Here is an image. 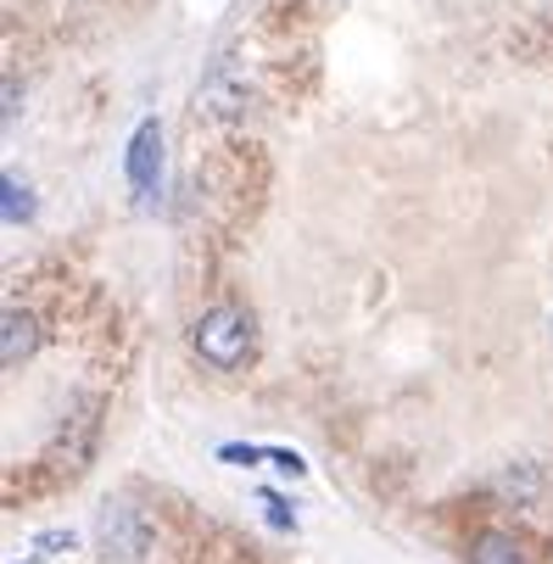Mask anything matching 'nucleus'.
I'll return each instance as SVG.
<instances>
[{"instance_id":"2","label":"nucleus","mask_w":553,"mask_h":564,"mask_svg":"<svg viewBox=\"0 0 553 564\" xmlns=\"http://www.w3.org/2000/svg\"><path fill=\"white\" fill-rule=\"evenodd\" d=\"M247 107H252L247 78L235 73L229 62H218V67L202 78V90H196V112L213 118V123H229V118H247Z\"/></svg>"},{"instance_id":"3","label":"nucleus","mask_w":553,"mask_h":564,"mask_svg":"<svg viewBox=\"0 0 553 564\" xmlns=\"http://www.w3.org/2000/svg\"><path fill=\"white\" fill-rule=\"evenodd\" d=\"M151 542V525L134 503H107L101 509V558H140Z\"/></svg>"},{"instance_id":"11","label":"nucleus","mask_w":553,"mask_h":564,"mask_svg":"<svg viewBox=\"0 0 553 564\" xmlns=\"http://www.w3.org/2000/svg\"><path fill=\"white\" fill-rule=\"evenodd\" d=\"M269 464H274L280 475H302V469H307L302 453H291V447H269Z\"/></svg>"},{"instance_id":"5","label":"nucleus","mask_w":553,"mask_h":564,"mask_svg":"<svg viewBox=\"0 0 553 564\" xmlns=\"http://www.w3.org/2000/svg\"><path fill=\"white\" fill-rule=\"evenodd\" d=\"M34 347H40V318L23 307H7V318H0V364L23 369V358H34Z\"/></svg>"},{"instance_id":"9","label":"nucleus","mask_w":553,"mask_h":564,"mask_svg":"<svg viewBox=\"0 0 553 564\" xmlns=\"http://www.w3.org/2000/svg\"><path fill=\"white\" fill-rule=\"evenodd\" d=\"M263 509H269V525L274 531H296V514H291V503L280 492H263Z\"/></svg>"},{"instance_id":"7","label":"nucleus","mask_w":553,"mask_h":564,"mask_svg":"<svg viewBox=\"0 0 553 564\" xmlns=\"http://www.w3.org/2000/svg\"><path fill=\"white\" fill-rule=\"evenodd\" d=\"M492 492H498V498H514V503H531V498L542 492V469H536V464H514V469H503V475L492 480Z\"/></svg>"},{"instance_id":"10","label":"nucleus","mask_w":553,"mask_h":564,"mask_svg":"<svg viewBox=\"0 0 553 564\" xmlns=\"http://www.w3.org/2000/svg\"><path fill=\"white\" fill-rule=\"evenodd\" d=\"M218 458H224V464H258V458H269V447H241V442H229V447H218Z\"/></svg>"},{"instance_id":"12","label":"nucleus","mask_w":553,"mask_h":564,"mask_svg":"<svg viewBox=\"0 0 553 564\" xmlns=\"http://www.w3.org/2000/svg\"><path fill=\"white\" fill-rule=\"evenodd\" d=\"M34 547H40V553H62V547L73 553V531H40V536H34Z\"/></svg>"},{"instance_id":"1","label":"nucleus","mask_w":553,"mask_h":564,"mask_svg":"<svg viewBox=\"0 0 553 564\" xmlns=\"http://www.w3.org/2000/svg\"><path fill=\"white\" fill-rule=\"evenodd\" d=\"M196 352L213 364V369H241L258 347V325H252V313L247 307H235V302H218L196 318V330H191Z\"/></svg>"},{"instance_id":"8","label":"nucleus","mask_w":553,"mask_h":564,"mask_svg":"<svg viewBox=\"0 0 553 564\" xmlns=\"http://www.w3.org/2000/svg\"><path fill=\"white\" fill-rule=\"evenodd\" d=\"M0 196H7V202H0V213H7V224H29V218H34V196H29V185H18L12 174L0 180Z\"/></svg>"},{"instance_id":"13","label":"nucleus","mask_w":553,"mask_h":564,"mask_svg":"<svg viewBox=\"0 0 553 564\" xmlns=\"http://www.w3.org/2000/svg\"><path fill=\"white\" fill-rule=\"evenodd\" d=\"M12 118H18V78L7 73V123H12Z\"/></svg>"},{"instance_id":"6","label":"nucleus","mask_w":553,"mask_h":564,"mask_svg":"<svg viewBox=\"0 0 553 564\" xmlns=\"http://www.w3.org/2000/svg\"><path fill=\"white\" fill-rule=\"evenodd\" d=\"M469 564H531L525 542L509 536V531H481L476 547H469Z\"/></svg>"},{"instance_id":"4","label":"nucleus","mask_w":553,"mask_h":564,"mask_svg":"<svg viewBox=\"0 0 553 564\" xmlns=\"http://www.w3.org/2000/svg\"><path fill=\"white\" fill-rule=\"evenodd\" d=\"M156 174H163V123L145 118L134 129V140H129V185H134L140 202L156 196Z\"/></svg>"}]
</instances>
